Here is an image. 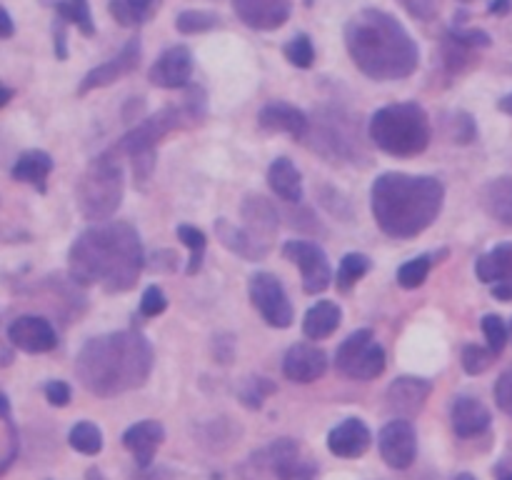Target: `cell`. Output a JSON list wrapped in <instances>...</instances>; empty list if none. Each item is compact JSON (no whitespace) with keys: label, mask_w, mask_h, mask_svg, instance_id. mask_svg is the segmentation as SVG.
I'll return each instance as SVG.
<instances>
[{"label":"cell","mask_w":512,"mask_h":480,"mask_svg":"<svg viewBox=\"0 0 512 480\" xmlns=\"http://www.w3.org/2000/svg\"><path fill=\"white\" fill-rule=\"evenodd\" d=\"M215 235H218V240L230 250V253H235L243 260H250V263H253V260L268 258L270 253L268 245L258 243L248 230L238 228V225L230 223L228 218L215 220Z\"/></svg>","instance_id":"cb8c5ba5"},{"label":"cell","mask_w":512,"mask_h":480,"mask_svg":"<svg viewBox=\"0 0 512 480\" xmlns=\"http://www.w3.org/2000/svg\"><path fill=\"white\" fill-rule=\"evenodd\" d=\"M270 393H275V385L268 378H255L253 375V378H245L243 385H240V400L248 408H260Z\"/></svg>","instance_id":"ab89813d"},{"label":"cell","mask_w":512,"mask_h":480,"mask_svg":"<svg viewBox=\"0 0 512 480\" xmlns=\"http://www.w3.org/2000/svg\"><path fill=\"white\" fill-rule=\"evenodd\" d=\"M55 13H58V18H63L68 25H78V30L85 38H93L95 35V23L88 0H60V3L55 5Z\"/></svg>","instance_id":"4dcf8cb0"},{"label":"cell","mask_w":512,"mask_h":480,"mask_svg":"<svg viewBox=\"0 0 512 480\" xmlns=\"http://www.w3.org/2000/svg\"><path fill=\"white\" fill-rule=\"evenodd\" d=\"M13 95H15L13 88H5V85L0 83V108H5V105L10 103V100H13Z\"/></svg>","instance_id":"9f6ffc18"},{"label":"cell","mask_w":512,"mask_h":480,"mask_svg":"<svg viewBox=\"0 0 512 480\" xmlns=\"http://www.w3.org/2000/svg\"><path fill=\"white\" fill-rule=\"evenodd\" d=\"M475 135H478L475 120L468 113H455L453 120H450V138H453V143L468 145L473 143Z\"/></svg>","instance_id":"7bdbcfd3"},{"label":"cell","mask_w":512,"mask_h":480,"mask_svg":"<svg viewBox=\"0 0 512 480\" xmlns=\"http://www.w3.org/2000/svg\"><path fill=\"white\" fill-rule=\"evenodd\" d=\"M15 33V25H13V18H10L8 10L0 5V38H10V35Z\"/></svg>","instance_id":"816d5d0a"},{"label":"cell","mask_w":512,"mask_h":480,"mask_svg":"<svg viewBox=\"0 0 512 480\" xmlns=\"http://www.w3.org/2000/svg\"><path fill=\"white\" fill-rule=\"evenodd\" d=\"M265 465L278 480H310L313 470L300 460V448L290 438H280L265 450Z\"/></svg>","instance_id":"603a6c76"},{"label":"cell","mask_w":512,"mask_h":480,"mask_svg":"<svg viewBox=\"0 0 512 480\" xmlns=\"http://www.w3.org/2000/svg\"><path fill=\"white\" fill-rule=\"evenodd\" d=\"M430 393H433V383L425 378H415V375H403V378H395L390 383L388 395V410L395 418H415L420 410L428 403Z\"/></svg>","instance_id":"4fadbf2b"},{"label":"cell","mask_w":512,"mask_h":480,"mask_svg":"<svg viewBox=\"0 0 512 480\" xmlns=\"http://www.w3.org/2000/svg\"><path fill=\"white\" fill-rule=\"evenodd\" d=\"M313 143L310 148L330 160H353L360 150V133H355L350 118L340 110H320L315 120H310L308 135Z\"/></svg>","instance_id":"52a82bcc"},{"label":"cell","mask_w":512,"mask_h":480,"mask_svg":"<svg viewBox=\"0 0 512 480\" xmlns=\"http://www.w3.org/2000/svg\"><path fill=\"white\" fill-rule=\"evenodd\" d=\"M453 480H478V478H475V475H470V473H458Z\"/></svg>","instance_id":"91938a15"},{"label":"cell","mask_w":512,"mask_h":480,"mask_svg":"<svg viewBox=\"0 0 512 480\" xmlns=\"http://www.w3.org/2000/svg\"><path fill=\"white\" fill-rule=\"evenodd\" d=\"M240 215H243V228L253 235L258 243L273 248V240L278 235L280 228V215L275 210V205L268 198L258 193L245 195L243 205H240Z\"/></svg>","instance_id":"e0dca14e"},{"label":"cell","mask_w":512,"mask_h":480,"mask_svg":"<svg viewBox=\"0 0 512 480\" xmlns=\"http://www.w3.org/2000/svg\"><path fill=\"white\" fill-rule=\"evenodd\" d=\"M8 340L23 353L40 355L50 353L58 345V333L43 315H20L8 325Z\"/></svg>","instance_id":"7c38bea8"},{"label":"cell","mask_w":512,"mask_h":480,"mask_svg":"<svg viewBox=\"0 0 512 480\" xmlns=\"http://www.w3.org/2000/svg\"><path fill=\"white\" fill-rule=\"evenodd\" d=\"M258 125L268 133H288L295 140H303L308 135L310 118L295 105L273 100V103L263 105V110L258 113Z\"/></svg>","instance_id":"d6986e66"},{"label":"cell","mask_w":512,"mask_h":480,"mask_svg":"<svg viewBox=\"0 0 512 480\" xmlns=\"http://www.w3.org/2000/svg\"><path fill=\"white\" fill-rule=\"evenodd\" d=\"M118 150L110 148L100 153L98 158L90 160L85 173L80 175L78 188H75V200L85 220L93 223H105L113 218L115 210L123 203V165H120Z\"/></svg>","instance_id":"8992f818"},{"label":"cell","mask_w":512,"mask_h":480,"mask_svg":"<svg viewBox=\"0 0 512 480\" xmlns=\"http://www.w3.org/2000/svg\"><path fill=\"white\" fill-rule=\"evenodd\" d=\"M85 480H108V478H105L98 468H90L88 473H85Z\"/></svg>","instance_id":"680465c9"},{"label":"cell","mask_w":512,"mask_h":480,"mask_svg":"<svg viewBox=\"0 0 512 480\" xmlns=\"http://www.w3.org/2000/svg\"><path fill=\"white\" fill-rule=\"evenodd\" d=\"M65 20L63 18H55L53 25V35H55V58L65 60L68 58V40H65Z\"/></svg>","instance_id":"f907efd6"},{"label":"cell","mask_w":512,"mask_h":480,"mask_svg":"<svg viewBox=\"0 0 512 480\" xmlns=\"http://www.w3.org/2000/svg\"><path fill=\"white\" fill-rule=\"evenodd\" d=\"M45 398L55 408H65L70 398H73V393H70V385L65 380H50V383H45Z\"/></svg>","instance_id":"bcb514c9"},{"label":"cell","mask_w":512,"mask_h":480,"mask_svg":"<svg viewBox=\"0 0 512 480\" xmlns=\"http://www.w3.org/2000/svg\"><path fill=\"white\" fill-rule=\"evenodd\" d=\"M218 20V15L210 13V10H183V13L175 18V28L183 35H198L218 28Z\"/></svg>","instance_id":"d590c367"},{"label":"cell","mask_w":512,"mask_h":480,"mask_svg":"<svg viewBox=\"0 0 512 480\" xmlns=\"http://www.w3.org/2000/svg\"><path fill=\"white\" fill-rule=\"evenodd\" d=\"M460 3H473V0H460Z\"/></svg>","instance_id":"be15d7a7"},{"label":"cell","mask_w":512,"mask_h":480,"mask_svg":"<svg viewBox=\"0 0 512 480\" xmlns=\"http://www.w3.org/2000/svg\"><path fill=\"white\" fill-rule=\"evenodd\" d=\"M445 185L433 175L383 173L370 188L378 228L395 240L418 238L443 213Z\"/></svg>","instance_id":"277c9868"},{"label":"cell","mask_w":512,"mask_h":480,"mask_svg":"<svg viewBox=\"0 0 512 480\" xmlns=\"http://www.w3.org/2000/svg\"><path fill=\"white\" fill-rule=\"evenodd\" d=\"M370 270V258L363 253H348L343 260H340L338 275H335V283H338V290L348 293L353 285H358V280H363Z\"/></svg>","instance_id":"e575fe53"},{"label":"cell","mask_w":512,"mask_h":480,"mask_svg":"<svg viewBox=\"0 0 512 480\" xmlns=\"http://www.w3.org/2000/svg\"><path fill=\"white\" fill-rule=\"evenodd\" d=\"M335 368L350 380H375L385 370V348L375 340L373 330L360 328L338 345Z\"/></svg>","instance_id":"ba28073f"},{"label":"cell","mask_w":512,"mask_h":480,"mask_svg":"<svg viewBox=\"0 0 512 480\" xmlns=\"http://www.w3.org/2000/svg\"><path fill=\"white\" fill-rule=\"evenodd\" d=\"M238 20L253 30L283 28L293 13V0H233Z\"/></svg>","instance_id":"2e32d148"},{"label":"cell","mask_w":512,"mask_h":480,"mask_svg":"<svg viewBox=\"0 0 512 480\" xmlns=\"http://www.w3.org/2000/svg\"><path fill=\"white\" fill-rule=\"evenodd\" d=\"M248 288H250V300H253L255 310L263 315V320L270 325V328L285 330L293 325L295 320L293 305H290L288 293H285L278 275L260 270V273H255L253 278H250Z\"/></svg>","instance_id":"9c48e42d"},{"label":"cell","mask_w":512,"mask_h":480,"mask_svg":"<svg viewBox=\"0 0 512 480\" xmlns=\"http://www.w3.org/2000/svg\"><path fill=\"white\" fill-rule=\"evenodd\" d=\"M475 275L488 285L512 280V243H503L490 253L480 255L478 263H475Z\"/></svg>","instance_id":"f1b7e54d"},{"label":"cell","mask_w":512,"mask_h":480,"mask_svg":"<svg viewBox=\"0 0 512 480\" xmlns=\"http://www.w3.org/2000/svg\"><path fill=\"white\" fill-rule=\"evenodd\" d=\"M283 255L300 268L303 290L308 295L325 293L330 288V283L335 280L328 255H325V250L318 243H310V240H288L283 245Z\"/></svg>","instance_id":"30bf717a"},{"label":"cell","mask_w":512,"mask_h":480,"mask_svg":"<svg viewBox=\"0 0 512 480\" xmlns=\"http://www.w3.org/2000/svg\"><path fill=\"white\" fill-rule=\"evenodd\" d=\"M345 48L355 68L370 80L390 83L418 70L420 48L395 15L380 8H365L345 25Z\"/></svg>","instance_id":"3957f363"},{"label":"cell","mask_w":512,"mask_h":480,"mask_svg":"<svg viewBox=\"0 0 512 480\" xmlns=\"http://www.w3.org/2000/svg\"><path fill=\"white\" fill-rule=\"evenodd\" d=\"M508 10H510V0H493V3H490V13L503 15L508 13Z\"/></svg>","instance_id":"11a10c76"},{"label":"cell","mask_w":512,"mask_h":480,"mask_svg":"<svg viewBox=\"0 0 512 480\" xmlns=\"http://www.w3.org/2000/svg\"><path fill=\"white\" fill-rule=\"evenodd\" d=\"M190 75H193V53L185 45H173L155 60L148 80L155 88L178 90L190 83Z\"/></svg>","instance_id":"9a60e30c"},{"label":"cell","mask_w":512,"mask_h":480,"mask_svg":"<svg viewBox=\"0 0 512 480\" xmlns=\"http://www.w3.org/2000/svg\"><path fill=\"white\" fill-rule=\"evenodd\" d=\"M328 370V355L313 343H295L283 358L285 378L293 383H315Z\"/></svg>","instance_id":"ac0fdd59"},{"label":"cell","mask_w":512,"mask_h":480,"mask_svg":"<svg viewBox=\"0 0 512 480\" xmlns=\"http://www.w3.org/2000/svg\"><path fill=\"white\" fill-rule=\"evenodd\" d=\"M163 440L165 428L158 420H140V423L130 425L123 433V445L133 453L138 468H150L153 465V458L160 445H163Z\"/></svg>","instance_id":"44dd1931"},{"label":"cell","mask_w":512,"mask_h":480,"mask_svg":"<svg viewBox=\"0 0 512 480\" xmlns=\"http://www.w3.org/2000/svg\"><path fill=\"white\" fill-rule=\"evenodd\" d=\"M483 333H485V340H488V348L493 350L495 355L503 353L510 338V328L505 325V320L500 318V315H485Z\"/></svg>","instance_id":"60d3db41"},{"label":"cell","mask_w":512,"mask_h":480,"mask_svg":"<svg viewBox=\"0 0 512 480\" xmlns=\"http://www.w3.org/2000/svg\"><path fill=\"white\" fill-rule=\"evenodd\" d=\"M378 448L385 463L395 470H405L413 465L415 455H418V435L410 420L395 418L380 430Z\"/></svg>","instance_id":"8fae6325"},{"label":"cell","mask_w":512,"mask_h":480,"mask_svg":"<svg viewBox=\"0 0 512 480\" xmlns=\"http://www.w3.org/2000/svg\"><path fill=\"white\" fill-rule=\"evenodd\" d=\"M143 268V240L123 220L90 225L68 250L70 280L78 285H103L108 293L133 290Z\"/></svg>","instance_id":"6da1fadb"},{"label":"cell","mask_w":512,"mask_h":480,"mask_svg":"<svg viewBox=\"0 0 512 480\" xmlns=\"http://www.w3.org/2000/svg\"><path fill=\"white\" fill-rule=\"evenodd\" d=\"M450 33L455 35L458 40H463L465 45H470V48H488L490 45V35L485 33V30H478V28H450Z\"/></svg>","instance_id":"c3c4849f"},{"label":"cell","mask_w":512,"mask_h":480,"mask_svg":"<svg viewBox=\"0 0 512 480\" xmlns=\"http://www.w3.org/2000/svg\"><path fill=\"white\" fill-rule=\"evenodd\" d=\"M495 358L498 355L490 348H483V345H465L463 358L460 360H463V368L468 375H483L493 365Z\"/></svg>","instance_id":"f35d334b"},{"label":"cell","mask_w":512,"mask_h":480,"mask_svg":"<svg viewBox=\"0 0 512 480\" xmlns=\"http://www.w3.org/2000/svg\"><path fill=\"white\" fill-rule=\"evenodd\" d=\"M285 58H288L290 65L295 68H313L315 63V48H313V40L308 35H295L288 45L283 48Z\"/></svg>","instance_id":"74e56055"},{"label":"cell","mask_w":512,"mask_h":480,"mask_svg":"<svg viewBox=\"0 0 512 480\" xmlns=\"http://www.w3.org/2000/svg\"><path fill=\"white\" fill-rule=\"evenodd\" d=\"M268 185L285 203H300L303 200V178H300V170L295 168L290 158H275L270 163Z\"/></svg>","instance_id":"d4e9b609"},{"label":"cell","mask_w":512,"mask_h":480,"mask_svg":"<svg viewBox=\"0 0 512 480\" xmlns=\"http://www.w3.org/2000/svg\"><path fill=\"white\" fill-rule=\"evenodd\" d=\"M138 63H140V38H130L128 43H125V48L120 50L115 58H110L108 63L93 68L83 80H80L78 95L90 93V90L105 88V85H113L115 80H120V78H125V75L133 73V70L138 68Z\"/></svg>","instance_id":"5bb4252c"},{"label":"cell","mask_w":512,"mask_h":480,"mask_svg":"<svg viewBox=\"0 0 512 480\" xmlns=\"http://www.w3.org/2000/svg\"><path fill=\"white\" fill-rule=\"evenodd\" d=\"M498 108L503 110V113L512 115V93H510V95H505V98H500V100H498Z\"/></svg>","instance_id":"6f0895ef"},{"label":"cell","mask_w":512,"mask_h":480,"mask_svg":"<svg viewBox=\"0 0 512 480\" xmlns=\"http://www.w3.org/2000/svg\"><path fill=\"white\" fill-rule=\"evenodd\" d=\"M53 165V158H50L45 150H25V153L15 160L10 175H13V180H18V183H28L33 185L38 193H45V180L53 173Z\"/></svg>","instance_id":"484cf974"},{"label":"cell","mask_w":512,"mask_h":480,"mask_svg":"<svg viewBox=\"0 0 512 480\" xmlns=\"http://www.w3.org/2000/svg\"><path fill=\"white\" fill-rule=\"evenodd\" d=\"M430 268H433V260H430V255H418V258L408 260V263L400 265L398 285H403V288H408V290L420 288V285L428 280Z\"/></svg>","instance_id":"8d00e7d4"},{"label":"cell","mask_w":512,"mask_h":480,"mask_svg":"<svg viewBox=\"0 0 512 480\" xmlns=\"http://www.w3.org/2000/svg\"><path fill=\"white\" fill-rule=\"evenodd\" d=\"M153 373V345L138 330H113L90 338L75 358V375L98 398L143 388Z\"/></svg>","instance_id":"7a4b0ae2"},{"label":"cell","mask_w":512,"mask_h":480,"mask_svg":"<svg viewBox=\"0 0 512 480\" xmlns=\"http://www.w3.org/2000/svg\"><path fill=\"white\" fill-rule=\"evenodd\" d=\"M0 418H3L5 423H13V415H10V400L5 393H0Z\"/></svg>","instance_id":"db71d44e"},{"label":"cell","mask_w":512,"mask_h":480,"mask_svg":"<svg viewBox=\"0 0 512 480\" xmlns=\"http://www.w3.org/2000/svg\"><path fill=\"white\" fill-rule=\"evenodd\" d=\"M368 133L373 145L393 158H415L428 150L430 138H433L425 108L410 100L375 110Z\"/></svg>","instance_id":"5b68a950"},{"label":"cell","mask_w":512,"mask_h":480,"mask_svg":"<svg viewBox=\"0 0 512 480\" xmlns=\"http://www.w3.org/2000/svg\"><path fill=\"white\" fill-rule=\"evenodd\" d=\"M498 480H512V470H500Z\"/></svg>","instance_id":"94428289"},{"label":"cell","mask_w":512,"mask_h":480,"mask_svg":"<svg viewBox=\"0 0 512 480\" xmlns=\"http://www.w3.org/2000/svg\"><path fill=\"white\" fill-rule=\"evenodd\" d=\"M473 55H475V48H470V45H465L463 40L455 38L453 33H445L443 38V63L445 68H448L450 75H460L465 68H468L470 63H473Z\"/></svg>","instance_id":"836d02e7"},{"label":"cell","mask_w":512,"mask_h":480,"mask_svg":"<svg viewBox=\"0 0 512 480\" xmlns=\"http://www.w3.org/2000/svg\"><path fill=\"white\" fill-rule=\"evenodd\" d=\"M133 160V175H135V183L145 185L150 178H153V170H155V150H143V153H135L130 155Z\"/></svg>","instance_id":"ee69618b"},{"label":"cell","mask_w":512,"mask_h":480,"mask_svg":"<svg viewBox=\"0 0 512 480\" xmlns=\"http://www.w3.org/2000/svg\"><path fill=\"white\" fill-rule=\"evenodd\" d=\"M493 295L503 303H512V280H505V283H495L493 285Z\"/></svg>","instance_id":"f5cc1de1"},{"label":"cell","mask_w":512,"mask_h":480,"mask_svg":"<svg viewBox=\"0 0 512 480\" xmlns=\"http://www.w3.org/2000/svg\"><path fill=\"white\" fill-rule=\"evenodd\" d=\"M160 8V0H110L108 10L113 20L123 28L145 25Z\"/></svg>","instance_id":"f546056e"},{"label":"cell","mask_w":512,"mask_h":480,"mask_svg":"<svg viewBox=\"0 0 512 480\" xmlns=\"http://www.w3.org/2000/svg\"><path fill=\"white\" fill-rule=\"evenodd\" d=\"M168 308V298H165L163 290L158 285H148L143 290V298H140V315L143 318H158L160 313H165Z\"/></svg>","instance_id":"b9f144b4"},{"label":"cell","mask_w":512,"mask_h":480,"mask_svg":"<svg viewBox=\"0 0 512 480\" xmlns=\"http://www.w3.org/2000/svg\"><path fill=\"white\" fill-rule=\"evenodd\" d=\"M178 260V253H173V250H158L148 258V268L153 273H173L178 268Z\"/></svg>","instance_id":"7dc6e473"},{"label":"cell","mask_w":512,"mask_h":480,"mask_svg":"<svg viewBox=\"0 0 512 480\" xmlns=\"http://www.w3.org/2000/svg\"><path fill=\"white\" fill-rule=\"evenodd\" d=\"M68 443L70 448L78 450V453L98 455L100 450H103V430L95 423H90V420H80V423H75L73 428H70Z\"/></svg>","instance_id":"1f68e13d"},{"label":"cell","mask_w":512,"mask_h":480,"mask_svg":"<svg viewBox=\"0 0 512 480\" xmlns=\"http://www.w3.org/2000/svg\"><path fill=\"white\" fill-rule=\"evenodd\" d=\"M485 213L503 225H512V175L490 180L480 193Z\"/></svg>","instance_id":"83f0119b"},{"label":"cell","mask_w":512,"mask_h":480,"mask_svg":"<svg viewBox=\"0 0 512 480\" xmlns=\"http://www.w3.org/2000/svg\"><path fill=\"white\" fill-rule=\"evenodd\" d=\"M343 310L335 300H318L303 318V333L310 340H325L340 328Z\"/></svg>","instance_id":"4316f807"},{"label":"cell","mask_w":512,"mask_h":480,"mask_svg":"<svg viewBox=\"0 0 512 480\" xmlns=\"http://www.w3.org/2000/svg\"><path fill=\"white\" fill-rule=\"evenodd\" d=\"M495 403L505 415L512 418V370H505L495 383Z\"/></svg>","instance_id":"f6af8a7d"},{"label":"cell","mask_w":512,"mask_h":480,"mask_svg":"<svg viewBox=\"0 0 512 480\" xmlns=\"http://www.w3.org/2000/svg\"><path fill=\"white\" fill-rule=\"evenodd\" d=\"M175 235H178V240H183V245H188L190 248V260H188V268H185V273L195 275L200 268H203L208 238H205L203 230L195 228V225H178V228H175Z\"/></svg>","instance_id":"d6a6232c"},{"label":"cell","mask_w":512,"mask_h":480,"mask_svg":"<svg viewBox=\"0 0 512 480\" xmlns=\"http://www.w3.org/2000/svg\"><path fill=\"white\" fill-rule=\"evenodd\" d=\"M400 3L420 20H433L440 10L438 0H400Z\"/></svg>","instance_id":"681fc988"},{"label":"cell","mask_w":512,"mask_h":480,"mask_svg":"<svg viewBox=\"0 0 512 480\" xmlns=\"http://www.w3.org/2000/svg\"><path fill=\"white\" fill-rule=\"evenodd\" d=\"M450 420H453V430L458 438H475V435L485 433L490 428V415L488 405L473 395H458L450 410Z\"/></svg>","instance_id":"7402d4cb"},{"label":"cell","mask_w":512,"mask_h":480,"mask_svg":"<svg viewBox=\"0 0 512 480\" xmlns=\"http://www.w3.org/2000/svg\"><path fill=\"white\" fill-rule=\"evenodd\" d=\"M373 433L360 418H345L328 435V450L338 458H360L368 453Z\"/></svg>","instance_id":"ffe728a7"},{"label":"cell","mask_w":512,"mask_h":480,"mask_svg":"<svg viewBox=\"0 0 512 480\" xmlns=\"http://www.w3.org/2000/svg\"><path fill=\"white\" fill-rule=\"evenodd\" d=\"M508 328H510V338H512V320H510V325H508Z\"/></svg>","instance_id":"6125c7cd"}]
</instances>
